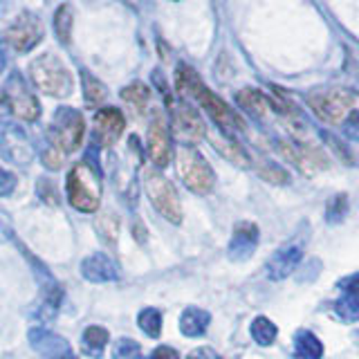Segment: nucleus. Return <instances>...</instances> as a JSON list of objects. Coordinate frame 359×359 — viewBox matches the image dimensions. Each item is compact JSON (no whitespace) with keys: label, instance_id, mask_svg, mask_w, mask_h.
<instances>
[{"label":"nucleus","instance_id":"nucleus-1","mask_svg":"<svg viewBox=\"0 0 359 359\" xmlns=\"http://www.w3.org/2000/svg\"><path fill=\"white\" fill-rule=\"evenodd\" d=\"M67 202L81 213H95L101 205V175L95 164L76 162L65 180Z\"/></svg>","mask_w":359,"mask_h":359},{"label":"nucleus","instance_id":"nucleus-2","mask_svg":"<svg viewBox=\"0 0 359 359\" xmlns=\"http://www.w3.org/2000/svg\"><path fill=\"white\" fill-rule=\"evenodd\" d=\"M29 76L34 86H36L43 95H50L56 99L72 95V88H74L72 72L67 70V65L52 52H45L29 63Z\"/></svg>","mask_w":359,"mask_h":359},{"label":"nucleus","instance_id":"nucleus-3","mask_svg":"<svg viewBox=\"0 0 359 359\" xmlns=\"http://www.w3.org/2000/svg\"><path fill=\"white\" fill-rule=\"evenodd\" d=\"M177 175L184 182L189 191H194L198 196H207L209 191L216 187V173H213L207 157L194 146H180L175 155Z\"/></svg>","mask_w":359,"mask_h":359},{"label":"nucleus","instance_id":"nucleus-4","mask_svg":"<svg viewBox=\"0 0 359 359\" xmlns=\"http://www.w3.org/2000/svg\"><path fill=\"white\" fill-rule=\"evenodd\" d=\"M144 191L149 196L153 209L160 213L168 222L180 224L182 222V205H180V196L175 187L160 171H146L144 173Z\"/></svg>","mask_w":359,"mask_h":359},{"label":"nucleus","instance_id":"nucleus-5","mask_svg":"<svg viewBox=\"0 0 359 359\" xmlns=\"http://www.w3.org/2000/svg\"><path fill=\"white\" fill-rule=\"evenodd\" d=\"M308 106L323 123H341L355 112V97L348 90L330 88L308 95Z\"/></svg>","mask_w":359,"mask_h":359},{"label":"nucleus","instance_id":"nucleus-6","mask_svg":"<svg viewBox=\"0 0 359 359\" xmlns=\"http://www.w3.org/2000/svg\"><path fill=\"white\" fill-rule=\"evenodd\" d=\"M5 104L14 115L22 121H36L41 117V104L34 90L29 88L27 79L22 76L18 70L9 72L7 81L3 86Z\"/></svg>","mask_w":359,"mask_h":359},{"label":"nucleus","instance_id":"nucleus-7","mask_svg":"<svg viewBox=\"0 0 359 359\" xmlns=\"http://www.w3.org/2000/svg\"><path fill=\"white\" fill-rule=\"evenodd\" d=\"M86 135V121L83 115L74 108H59L52 117L50 126V140L59 146V149L67 155L74 153L83 142Z\"/></svg>","mask_w":359,"mask_h":359},{"label":"nucleus","instance_id":"nucleus-8","mask_svg":"<svg viewBox=\"0 0 359 359\" xmlns=\"http://www.w3.org/2000/svg\"><path fill=\"white\" fill-rule=\"evenodd\" d=\"M196 101L202 106V110L207 112V115L216 121V126L222 128V133H243L245 130V121L243 117L236 112L227 101H222L218 95H213L207 86H202L196 95Z\"/></svg>","mask_w":359,"mask_h":359},{"label":"nucleus","instance_id":"nucleus-9","mask_svg":"<svg viewBox=\"0 0 359 359\" xmlns=\"http://www.w3.org/2000/svg\"><path fill=\"white\" fill-rule=\"evenodd\" d=\"M5 36L11 48L20 54L34 50L43 39L41 18L36 14H32V11H22V14H18V18L9 25Z\"/></svg>","mask_w":359,"mask_h":359},{"label":"nucleus","instance_id":"nucleus-10","mask_svg":"<svg viewBox=\"0 0 359 359\" xmlns=\"http://www.w3.org/2000/svg\"><path fill=\"white\" fill-rule=\"evenodd\" d=\"M171 123H173V133L177 140H182L184 146H191V144H198L202 137L207 135V128H205V121H202L200 112L182 101V104H175L173 106V115H171Z\"/></svg>","mask_w":359,"mask_h":359},{"label":"nucleus","instance_id":"nucleus-11","mask_svg":"<svg viewBox=\"0 0 359 359\" xmlns=\"http://www.w3.org/2000/svg\"><path fill=\"white\" fill-rule=\"evenodd\" d=\"M278 151L287 162L294 164L303 175H312L325 168V157L321 151L312 149L308 144L292 142V140H278Z\"/></svg>","mask_w":359,"mask_h":359},{"label":"nucleus","instance_id":"nucleus-12","mask_svg":"<svg viewBox=\"0 0 359 359\" xmlns=\"http://www.w3.org/2000/svg\"><path fill=\"white\" fill-rule=\"evenodd\" d=\"M29 344L43 359H74L72 346L61 334L50 332L48 328H29Z\"/></svg>","mask_w":359,"mask_h":359},{"label":"nucleus","instance_id":"nucleus-13","mask_svg":"<svg viewBox=\"0 0 359 359\" xmlns=\"http://www.w3.org/2000/svg\"><path fill=\"white\" fill-rule=\"evenodd\" d=\"M95 142L99 146H112L126 128V117L119 108H101L95 112Z\"/></svg>","mask_w":359,"mask_h":359},{"label":"nucleus","instance_id":"nucleus-14","mask_svg":"<svg viewBox=\"0 0 359 359\" xmlns=\"http://www.w3.org/2000/svg\"><path fill=\"white\" fill-rule=\"evenodd\" d=\"M303 261V245L301 243H287L278 252L272 254V258L265 265V274L269 280H283L287 278L299 263Z\"/></svg>","mask_w":359,"mask_h":359},{"label":"nucleus","instance_id":"nucleus-15","mask_svg":"<svg viewBox=\"0 0 359 359\" xmlns=\"http://www.w3.org/2000/svg\"><path fill=\"white\" fill-rule=\"evenodd\" d=\"M146 146H149V157L151 162L157 166V168H164L171 162V135H168V128H166V121L155 115L151 126H149V140H146Z\"/></svg>","mask_w":359,"mask_h":359},{"label":"nucleus","instance_id":"nucleus-16","mask_svg":"<svg viewBox=\"0 0 359 359\" xmlns=\"http://www.w3.org/2000/svg\"><path fill=\"white\" fill-rule=\"evenodd\" d=\"M258 247V227L250 220H243L233 227L231 243H229V258L231 261H247Z\"/></svg>","mask_w":359,"mask_h":359},{"label":"nucleus","instance_id":"nucleus-17","mask_svg":"<svg viewBox=\"0 0 359 359\" xmlns=\"http://www.w3.org/2000/svg\"><path fill=\"white\" fill-rule=\"evenodd\" d=\"M81 274L90 283H110V280L119 278V267L115 265V261H112L110 256L97 252L83 258Z\"/></svg>","mask_w":359,"mask_h":359},{"label":"nucleus","instance_id":"nucleus-18","mask_svg":"<svg viewBox=\"0 0 359 359\" xmlns=\"http://www.w3.org/2000/svg\"><path fill=\"white\" fill-rule=\"evenodd\" d=\"M209 142H211L213 149H216L224 157V160H229L231 164L241 166V168L250 166V155H247L243 146L233 137H229L227 133H222L220 128L216 133H209Z\"/></svg>","mask_w":359,"mask_h":359},{"label":"nucleus","instance_id":"nucleus-19","mask_svg":"<svg viewBox=\"0 0 359 359\" xmlns=\"http://www.w3.org/2000/svg\"><path fill=\"white\" fill-rule=\"evenodd\" d=\"M211 317L207 310H200V308H187L182 314H180V332L184 337H202L207 332V325H209Z\"/></svg>","mask_w":359,"mask_h":359},{"label":"nucleus","instance_id":"nucleus-20","mask_svg":"<svg viewBox=\"0 0 359 359\" xmlns=\"http://www.w3.org/2000/svg\"><path fill=\"white\" fill-rule=\"evenodd\" d=\"M236 104L254 117H263L269 108V97L263 95L261 90H256V88H243L241 93L236 95Z\"/></svg>","mask_w":359,"mask_h":359},{"label":"nucleus","instance_id":"nucleus-21","mask_svg":"<svg viewBox=\"0 0 359 359\" xmlns=\"http://www.w3.org/2000/svg\"><path fill=\"white\" fill-rule=\"evenodd\" d=\"M294 353L299 359H321L323 344L317 339V334L310 330H297L294 334Z\"/></svg>","mask_w":359,"mask_h":359},{"label":"nucleus","instance_id":"nucleus-22","mask_svg":"<svg viewBox=\"0 0 359 359\" xmlns=\"http://www.w3.org/2000/svg\"><path fill=\"white\" fill-rule=\"evenodd\" d=\"M110 334L106 328L101 325H88L81 334V344H83V353L90 357H101L104 355V348L108 346Z\"/></svg>","mask_w":359,"mask_h":359},{"label":"nucleus","instance_id":"nucleus-23","mask_svg":"<svg viewBox=\"0 0 359 359\" xmlns=\"http://www.w3.org/2000/svg\"><path fill=\"white\" fill-rule=\"evenodd\" d=\"M175 86H177V93L182 97H194L196 99L198 90L205 83L200 81V76H198V72L194 70V67L187 65V63H180L177 70H175Z\"/></svg>","mask_w":359,"mask_h":359},{"label":"nucleus","instance_id":"nucleus-24","mask_svg":"<svg viewBox=\"0 0 359 359\" xmlns=\"http://www.w3.org/2000/svg\"><path fill=\"white\" fill-rule=\"evenodd\" d=\"M81 83H83V99H86L88 106L97 108V106L104 104L106 97H108V90L97 76H93L90 72H81Z\"/></svg>","mask_w":359,"mask_h":359},{"label":"nucleus","instance_id":"nucleus-25","mask_svg":"<svg viewBox=\"0 0 359 359\" xmlns=\"http://www.w3.org/2000/svg\"><path fill=\"white\" fill-rule=\"evenodd\" d=\"M250 332H252V339L258 346H263V348H269L276 341V337H278V328L267 317H256L252 321Z\"/></svg>","mask_w":359,"mask_h":359},{"label":"nucleus","instance_id":"nucleus-26","mask_svg":"<svg viewBox=\"0 0 359 359\" xmlns=\"http://www.w3.org/2000/svg\"><path fill=\"white\" fill-rule=\"evenodd\" d=\"M54 34L61 43H70L72 36V25H74V14L70 5H61L54 11Z\"/></svg>","mask_w":359,"mask_h":359},{"label":"nucleus","instance_id":"nucleus-27","mask_svg":"<svg viewBox=\"0 0 359 359\" xmlns=\"http://www.w3.org/2000/svg\"><path fill=\"white\" fill-rule=\"evenodd\" d=\"M137 325L144 334H149L151 339H157L162 334V312L155 308H144L137 314Z\"/></svg>","mask_w":359,"mask_h":359},{"label":"nucleus","instance_id":"nucleus-28","mask_svg":"<svg viewBox=\"0 0 359 359\" xmlns=\"http://www.w3.org/2000/svg\"><path fill=\"white\" fill-rule=\"evenodd\" d=\"M149 97H151L149 86H144L140 81H135V83H130V86H126L121 90V99L126 101L128 106H133L137 112H142L146 108V104H149Z\"/></svg>","mask_w":359,"mask_h":359},{"label":"nucleus","instance_id":"nucleus-29","mask_svg":"<svg viewBox=\"0 0 359 359\" xmlns=\"http://www.w3.org/2000/svg\"><path fill=\"white\" fill-rule=\"evenodd\" d=\"M334 312H337V317L346 323L359 321V294H355V292L344 294L339 301L334 303Z\"/></svg>","mask_w":359,"mask_h":359},{"label":"nucleus","instance_id":"nucleus-30","mask_svg":"<svg viewBox=\"0 0 359 359\" xmlns=\"http://www.w3.org/2000/svg\"><path fill=\"white\" fill-rule=\"evenodd\" d=\"M97 231L106 243L115 245L117 236H119V220L115 213H104V216L97 218Z\"/></svg>","mask_w":359,"mask_h":359},{"label":"nucleus","instance_id":"nucleus-31","mask_svg":"<svg viewBox=\"0 0 359 359\" xmlns=\"http://www.w3.org/2000/svg\"><path fill=\"white\" fill-rule=\"evenodd\" d=\"M112 359H144V355L137 341L128 339V337H121L112 346Z\"/></svg>","mask_w":359,"mask_h":359},{"label":"nucleus","instance_id":"nucleus-32","mask_svg":"<svg viewBox=\"0 0 359 359\" xmlns=\"http://www.w3.org/2000/svg\"><path fill=\"white\" fill-rule=\"evenodd\" d=\"M41 160H43L45 166L50 168V171H56V168H61V166H63L65 153L48 137V140H45V144H43V149H41Z\"/></svg>","mask_w":359,"mask_h":359},{"label":"nucleus","instance_id":"nucleus-33","mask_svg":"<svg viewBox=\"0 0 359 359\" xmlns=\"http://www.w3.org/2000/svg\"><path fill=\"white\" fill-rule=\"evenodd\" d=\"M258 173H261V177L265 180V182H269V184H278L280 187V184L290 182V173L285 171V168L276 166V164H269V162L258 166Z\"/></svg>","mask_w":359,"mask_h":359},{"label":"nucleus","instance_id":"nucleus-34","mask_svg":"<svg viewBox=\"0 0 359 359\" xmlns=\"http://www.w3.org/2000/svg\"><path fill=\"white\" fill-rule=\"evenodd\" d=\"M346 211H348V198L344 194L339 196H334L330 202H328V207H325V220L337 224V222H341L344 216H346Z\"/></svg>","mask_w":359,"mask_h":359},{"label":"nucleus","instance_id":"nucleus-35","mask_svg":"<svg viewBox=\"0 0 359 359\" xmlns=\"http://www.w3.org/2000/svg\"><path fill=\"white\" fill-rule=\"evenodd\" d=\"M36 194L43 202H48V205H59V191H56L54 182L48 177H41L39 184H36Z\"/></svg>","mask_w":359,"mask_h":359},{"label":"nucleus","instance_id":"nucleus-36","mask_svg":"<svg viewBox=\"0 0 359 359\" xmlns=\"http://www.w3.org/2000/svg\"><path fill=\"white\" fill-rule=\"evenodd\" d=\"M16 184H18L16 175L0 166V196H11V194H14Z\"/></svg>","mask_w":359,"mask_h":359},{"label":"nucleus","instance_id":"nucleus-37","mask_svg":"<svg viewBox=\"0 0 359 359\" xmlns=\"http://www.w3.org/2000/svg\"><path fill=\"white\" fill-rule=\"evenodd\" d=\"M187 359H222L213 348H209V346H200V348H196V351H191L189 353V357Z\"/></svg>","mask_w":359,"mask_h":359},{"label":"nucleus","instance_id":"nucleus-38","mask_svg":"<svg viewBox=\"0 0 359 359\" xmlns=\"http://www.w3.org/2000/svg\"><path fill=\"white\" fill-rule=\"evenodd\" d=\"M337 285H339L341 290H346V294H348V292H355V294H359V272H357V274H351V276H346V278H341Z\"/></svg>","mask_w":359,"mask_h":359},{"label":"nucleus","instance_id":"nucleus-39","mask_svg":"<svg viewBox=\"0 0 359 359\" xmlns=\"http://www.w3.org/2000/svg\"><path fill=\"white\" fill-rule=\"evenodd\" d=\"M151 359H180L177 351H173L171 346H157L151 353Z\"/></svg>","mask_w":359,"mask_h":359},{"label":"nucleus","instance_id":"nucleus-40","mask_svg":"<svg viewBox=\"0 0 359 359\" xmlns=\"http://www.w3.org/2000/svg\"><path fill=\"white\" fill-rule=\"evenodd\" d=\"M323 137H325V142H328V144L332 146V151H334L337 155H339L344 162H351V157H348V151L344 149V146H341L339 142H337V140L332 137V135H325V133H323Z\"/></svg>","mask_w":359,"mask_h":359},{"label":"nucleus","instance_id":"nucleus-41","mask_svg":"<svg viewBox=\"0 0 359 359\" xmlns=\"http://www.w3.org/2000/svg\"><path fill=\"white\" fill-rule=\"evenodd\" d=\"M346 130L351 137L359 140V112H353V115L346 119Z\"/></svg>","mask_w":359,"mask_h":359},{"label":"nucleus","instance_id":"nucleus-42","mask_svg":"<svg viewBox=\"0 0 359 359\" xmlns=\"http://www.w3.org/2000/svg\"><path fill=\"white\" fill-rule=\"evenodd\" d=\"M5 142H7V123H0V155L5 151Z\"/></svg>","mask_w":359,"mask_h":359},{"label":"nucleus","instance_id":"nucleus-43","mask_svg":"<svg viewBox=\"0 0 359 359\" xmlns=\"http://www.w3.org/2000/svg\"><path fill=\"white\" fill-rule=\"evenodd\" d=\"M5 67V43L0 41V70Z\"/></svg>","mask_w":359,"mask_h":359},{"label":"nucleus","instance_id":"nucleus-44","mask_svg":"<svg viewBox=\"0 0 359 359\" xmlns=\"http://www.w3.org/2000/svg\"><path fill=\"white\" fill-rule=\"evenodd\" d=\"M7 9H9V0H0V16H3Z\"/></svg>","mask_w":359,"mask_h":359},{"label":"nucleus","instance_id":"nucleus-45","mask_svg":"<svg viewBox=\"0 0 359 359\" xmlns=\"http://www.w3.org/2000/svg\"><path fill=\"white\" fill-rule=\"evenodd\" d=\"M5 104V95H3V90H0V106H3ZM7 106V104H5Z\"/></svg>","mask_w":359,"mask_h":359}]
</instances>
